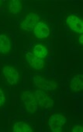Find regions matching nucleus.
<instances>
[{
  "label": "nucleus",
  "mask_w": 83,
  "mask_h": 132,
  "mask_svg": "<svg viewBox=\"0 0 83 132\" xmlns=\"http://www.w3.org/2000/svg\"><path fill=\"white\" fill-rule=\"evenodd\" d=\"M21 102L24 106V109L28 113H34L37 112L38 108V104L36 97L30 91H23L21 95Z\"/></svg>",
  "instance_id": "f257e3e1"
},
{
  "label": "nucleus",
  "mask_w": 83,
  "mask_h": 132,
  "mask_svg": "<svg viewBox=\"0 0 83 132\" xmlns=\"http://www.w3.org/2000/svg\"><path fill=\"white\" fill-rule=\"evenodd\" d=\"M34 83L39 89L44 91H54L58 88V83L54 80L41 75L34 77Z\"/></svg>",
  "instance_id": "f03ea898"
},
{
  "label": "nucleus",
  "mask_w": 83,
  "mask_h": 132,
  "mask_svg": "<svg viewBox=\"0 0 83 132\" xmlns=\"http://www.w3.org/2000/svg\"><path fill=\"white\" fill-rule=\"evenodd\" d=\"M40 20V17L37 13H29L22 20L19 24V28L24 31H31Z\"/></svg>",
  "instance_id": "7ed1b4c3"
},
{
  "label": "nucleus",
  "mask_w": 83,
  "mask_h": 132,
  "mask_svg": "<svg viewBox=\"0 0 83 132\" xmlns=\"http://www.w3.org/2000/svg\"><path fill=\"white\" fill-rule=\"evenodd\" d=\"M66 123V117L61 113H54L51 115L48 120V126L53 132H61L63 130Z\"/></svg>",
  "instance_id": "20e7f679"
},
{
  "label": "nucleus",
  "mask_w": 83,
  "mask_h": 132,
  "mask_svg": "<svg viewBox=\"0 0 83 132\" xmlns=\"http://www.w3.org/2000/svg\"><path fill=\"white\" fill-rule=\"evenodd\" d=\"M34 94L36 97L37 104L40 107L44 109H48L54 105V99L52 96L47 94V92H45L44 90L39 88L36 89Z\"/></svg>",
  "instance_id": "39448f33"
},
{
  "label": "nucleus",
  "mask_w": 83,
  "mask_h": 132,
  "mask_svg": "<svg viewBox=\"0 0 83 132\" xmlns=\"http://www.w3.org/2000/svg\"><path fill=\"white\" fill-rule=\"evenodd\" d=\"M3 73L6 81L11 85H16L19 83L20 75L18 70L10 65H6L3 67Z\"/></svg>",
  "instance_id": "423d86ee"
},
{
  "label": "nucleus",
  "mask_w": 83,
  "mask_h": 132,
  "mask_svg": "<svg viewBox=\"0 0 83 132\" xmlns=\"http://www.w3.org/2000/svg\"><path fill=\"white\" fill-rule=\"evenodd\" d=\"M65 23L68 27L75 33L81 35L83 33V20L78 16L69 14L65 18Z\"/></svg>",
  "instance_id": "0eeeda50"
},
{
  "label": "nucleus",
  "mask_w": 83,
  "mask_h": 132,
  "mask_svg": "<svg viewBox=\"0 0 83 132\" xmlns=\"http://www.w3.org/2000/svg\"><path fill=\"white\" fill-rule=\"evenodd\" d=\"M34 36L38 39H45L50 35V28L49 25L42 20H40L33 29Z\"/></svg>",
  "instance_id": "6e6552de"
},
{
  "label": "nucleus",
  "mask_w": 83,
  "mask_h": 132,
  "mask_svg": "<svg viewBox=\"0 0 83 132\" xmlns=\"http://www.w3.org/2000/svg\"><path fill=\"white\" fill-rule=\"evenodd\" d=\"M26 60L30 66L34 70H41L45 67V63L43 60H40L35 56L31 52L26 53Z\"/></svg>",
  "instance_id": "1a4fd4ad"
},
{
  "label": "nucleus",
  "mask_w": 83,
  "mask_h": 132,
  "mask_svg": "<svg viewBox=\"0 0 83 132\" xmlns=\"http://www.w3.org/2000/svg\"><path fill=\"white\" fill-rule=\"evenodd\" d=\"M12 50V41L8 35L0 34V54L5 56L9 54Z\"/></svg>",
  "instance_id": "9d476101"
},
{
  "label": "nucleus",
  "mask_w": 83,
  "mask_h": 132,
  "mask_svg": "<svg viewBox=\"0 0 83 132\" xmlns=\"http://www.w3.org/2000/svg\"><path fill=\"white\" fill-rule=\"evenodd\" d=\"M33 54L40 60H44L48 56L49 51L47 46L44 43H37L33 47Z\"/></svg>",
  "instance_id": "9b49d317"
},
{
  "label": "nucleus",
  "mask_w": 83,
  "mask_h": 132,
  "mask_svg": "<svg viewBox=\"0 0 83 132\" xmlns=\"http://www.w3.org/2000/svg\"><path fill=\"white\" fill-rule=\"evenodd\" d=\"M70 88L75 92H80L83 90V76L82 74L75 75L70 82Z\"/></svg>",
  "instance_id": "f8f14e48"
},
{
  "label": "nucleus",
  "mask_w": 83,
  "mask_h": 132,
  "mask_svg": "<svg viewBox=\"0 0 83 132\" xmlns=\"http://www.w3.org/2000/svg\"><path fill=\"white\" fill-rule=\"evenodd\" d=\"M8 10L13 15L20 14L23 11V3L19 0H11L8 4Z\"/></svg>",
  "instance_id": "ddd939ff"
},
{
  "label": "nucleus",
  "mask_w": 83,
  "mask_h": 132,
  "mask_svg": "<svg viewBox=\"0 0 83 132\" xmlns=\"http://www.w3.org/2000/svg\"><path fill=\"white\" fill-rule=\"evenodd\" d=\"M33 130V127L24 121H17L13 126V131L14 132H32Z\"/></svg>",
  "instance_id": "4468645a"
},
{
  "label": "nucleus",
  "mask_w": 83,
  "mask_h": 132,
  "mask_svg": "<svg viewBox=\"0 0 83 132\" xmlns=\"http://www.w3.org/2000/svg\"><path fill=\"white\" fill-rule=\"evenodd\" d=\"M6 102V97L3 92V90L0 88V107L3 106Z\"/></svg>",
  "instance_id": "2eb2a0df"
},
{
  "label": "nucleus",
  "mask_w": 83,
  "mask_h": 132,
  "mask_svg": "<svg viewBox=\"0 0 83 132\" xmlns=\"http://www.w3.org/2000/svg\"><path fill=\"white\" fill-rule=\"evenodd\" d=\"M71 130H72L73 132H82V131H83V127H82L81 125L78 124V125L75 126V127L72 128Z\"/></svg>",
  "instance_id": "dca6fc26"
},
{
  "label": "nucleus",
  "mask_w": 83,
  "mask_h": 132,
  "mask_svg": "<svg viewBox=\"0 0 83 132\" xmlns=\"http://www.w3.org/2000/svg\"><path fill=\"white\" fill-rule=\"evenodd\" d=\"M78 42L80 45H81V46L83 45V35L82 34L79 35V37L78 38Z\"/></svg>",
  "instance_id": "f3484780"
},
{
  "label": "nucleus",
  "mask_w": 83,
  "mask_h": 132,
  "mask_svg": "<svg viewBox=\"0 0 83 132\" xmlns=\"http://www.w3.org/2000/svg\"><path fill=\"white\" fill-rule=\"evenodd\" d=\"M1 3H2V2H1V1H0V5H1Z\"/></svg>",
  "instance_id": "a211bd4d"
}]
</instances>
